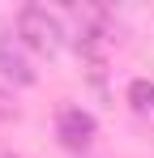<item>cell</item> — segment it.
Returning <instances> with one entry per match:
<instances>
[{
  "label": "cell",
  "instance_id": "cell-4",
  "mask_svg": "<svg viewBox=\"0 0 154 158\" xmlns=\"http://www.w3.org/2000/svg\"><path fill=\"white\" fill-rule=\"evenodd\" d=\"M128 103L137 111H154V81H146V77L128 81Z\"/></svg>",
  "mask_w": 154,
  "mask_h": 158
},
{
  "label": "cell",
  "instance_id": "cell-1",
  "mask_svg": "<svg viewBox=\"0 0 154 158\" xmlns=\"http://www.w3.org/2000/svg\"><path fill=\"white\" fill-rule=\"evenodd\" d=\"M17 39L39 56H56L64 47V22L47 4H22L17 9Z\"/></svg>",
  "mask_w": 154,
  "mask_h": 158
},
{
  "label": "cell",
  "instance_id": "cell-3",
  "mask_svg": "<svg viewBox=\"0 0 154 158\" xmlns=\"http://www.w3.org/2000/svg\"><path fill=\"white\" fill-rule=\"evenodd\" d=\"M0 77L17 81V85H30L34 81V69H30V60L22 56V47L13 39H0Z\"/></svg>",
  "mask_w": 154,
  "mask_h": 158
},
{
  "label": "cell",
  "instance_id": "cell-2",
  "mask_svg": "<svg viewBox=\"0 0 154 158\" xmlns=\"http://www.w3.org/2000/svg\"><path fill=\"white\" fill-rule=\"evenodd\" d=\"M94 132H99L94 115L81 111V107H64V111L56 115V137H60L64 150H86V145L94 141Z\"/></svg>",
  "mask_w": 154,
  "mask_h": 158
}]
</instances>
